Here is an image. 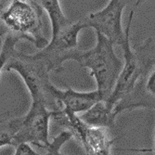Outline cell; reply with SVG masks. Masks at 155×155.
<instances>
[{"instance_id": "cell-1", "label": "cell", "mask_w": 155, "mask_h": 155, "mask_svg": "<svg viewBox=\"0 0 155 155\" xmlns=\"http://www.w3.org/2000/svg\"><path fill=\"white\" fill-rule=\"evenodd\" d=\"M135 10L130 11L128 21L124 29L125 41L122 46L124 51V66L115 86L106 98L111 107L116 106L127 100L139 86V81L148 70L155 64V43L152 38H147L137 48H133L130 44V33Z\"/></svg>"}, {"instance_id": "cell-2", "label": "cell", "mask_w": 155, "mask_h": 155, "mask_svg": "<svg viewBox=\"0 0 155 155\" xmlns=\"http://www.w3.org/2000/svg\"><path fill=\"white\" fill-rule=\"evenodd\" d=\"M53 110L42 101H32L27 114L2 124L0 134V147L11 146L16 148L20 144L28 143L43 149L46 151L51 147L49 138V124Z\"/></svg>"}, {"instance_id": "cell-3", "label": "cell", "mask_w": 155, "mask_h": 155, "mask_svg": "<svg viewBox=\"0 0 155 155\" xmlns=\"http://www.w3.org/2000/svg\"><path fill=\"white\" fill-rule=\"evenodd\" d=\"M43 8L34 0H11L2 8L1 32L27 41L39 50L49 41L44 34Z\"/></svg>"}, {"instance_id": "cell-4", "label": "cell", "mask_w": 155, "mask_h": 155, "mask_svg": "<svg viewBox=\"0 0 155 155\" xmlns=\"http://www.w3.org/2000/svg\"><path fill=\"white\" fill-rule=\"evenodd\" d=\"M96 45L88 50L74 51L71 61L86 68L97 84V89L108 96L114 89L124 62L117 57L114 45L100 33H96Z\"/></svg>"}, {"instance_id": "cell-5", "label": "cell", "mask_w": 155, "mask_h": 155, "mask_svg": "<svg viewBox=\"0 0 155 155\" xmlns=\"http://www.w3.org/2000/svg\"><path fill=\"white\" fill-rule=\"evenodd\" d=\"M52 119L73 135L87 155H110L115 139L110 137L107 128L89 125L78 114L60 108L53 110Z\"/></svg>"}, {"instance_id": "cell-6", "label": "cell", "mask_w": 155, "mask_h": 155, "mask_svg": "<svg viewBox=\"0 0 155 155\" xmlns=\"http://www.w3.org/2000/svg\"><path fill=\"white\" fill-rule=\"evenodd\" d=\"M16 72L29 91L32 101H42L48 103L47 87L50 83L49 74L45 64L36 59L34 54L14 51L8 61L1 64V74L6 72Z\"/></svg>"}, {"instance_id": "cell-7", "label": "cell", "mask_w": 155, "mask_h": 155, "mask_svg": "<svg viewBox=\"0 0 155 155\" xmlns=\"http://www.w3.org/2000/svg\"><path fill=\"white\" fill-rule=\"evenodd\" d=\"M84 28L82 20L71 21L56 35H51L49 43L34 56L45 64L50 74L61 73L64 70L63 62L71 61L73 54L77 50L78 35Z\"/></svg>"}, {"instance_id": "cell-8", "label": "cell", "mask_w": 155, "mask_h": 155, "mask_svg": "<svg viewBox=\"0 0 155 155\" xmlns=\"http://www.w3.org/2000/svg\"><path fill=\"white\" fill-rule=\"evenodd\" d=\"M129 0H110L101 10L91 12L82 21L86 28H93L96 33L107 37L114 46H123L125 32L122 25L124 9Z\"/></svg>"}, {"instance_id": "cell-9", "label": "cell", "mask_w": 155, "mask_h": 155, "mask_svg": "<svg viewBox=\"0 0 155 155\" xmlns=\"http://www.w3.org/2000/svg\"><path fill=\"white\" fill-rule=\"evenodd\" d=\"M47 92L55 103L54 109H63L75 114H83L98 101L107 98L106 94L97 89L89 92H79L72 87H68L61 90L56 87L51 82L48 84Z\"/></svg>"}, {"instance_id": "cell-10", "label": "cell", "mask_w": 155, "mask_h": 155, "mask_svg": "<svg viewBox=\"0 0 155 155\" xmlns=\"http://www.w3.org/2000/svg\"><path fill=\"white\" fill-rule=\"evenodd\" d=\"M121 112L114 107H111L103 100L96 103L87 111L80 114L78 116L89 125L97 127L110 128L115 124L116 117Z\"/></svg>"}, {"instance_id": "cell-11", "label": "cell", "mask_w": 155, "mask_h": 155, "mask_svg": "<svg viewBox=\"0 0 155 155\" xmlns=\"http://www.w3.org/2000/svg\"><path fill=\"white\" fill-rule=\"evenodd\" d=\"M37 2L49 18L51 23V35H56L61 29L71 22V21L65 16L60 0H37Z\"/></svg>"}, {"instance_id": "cell-12", "label": "cell", "mask_w": 155, "mask_h": 155, "mask_svg": "<svg viewBox=\"0 0 155 155\" xmlns=\"http://www.w3.org/2000/svg\"><path fill=\"white\" fill-rule=\"evenodd\" d=\"M63 143L57 140V141H55L52 149L48 151H47V153H44V154H41L37 151H35L32 145L28 144V143H22V144H20L19 146H17L15 148V152H14V155H55L54 154V150L57 149V148H61L62 147Z\"/></svg>"}, {"instance_id": "cell-13", "label": "cell", "mask_w": 155, "mask_h": 155, "mask_svg": "<svg viewBox=\"0 0 155 155\" xmlns=\"http://www.w3.org/2000/svg\"><path fill=\"white\" fill-rule=\"evenodd\" d=\"M144 88L145 92L155 100V65L150 69V71L146 76Z\"/></svg>"}, {"instance_id": "cell-14", "label": "cell", "mask_w": 155, "mask_h": 155, "mask_svg": "<svg viewBox=\"0 0 155 155\" xmlns=\"http://www.w3.org/2000/svg\"><path fill=\"white\" fill-rule=\"evenodd\" d=\"M54 154L55 155H64V154H62L61 152V149H56V150H54Z\"/></svg>"}, {"instance_id": "cell-15", "label": "cell", "mask_w": 155, "mask_h": 155, "mask_svg": "<svg viewBox=\"0 0 155 155\" xmlns=\"http://www.w3.org/2000/svg\"><path fill=\"white\" fill-rule=\"evenodd\" d=\"M144 1H146V0H137V1L136 2V5H135V7H138L140 4H141L142 2H144Z\"/></svg>"}, {"instance_id": "cell-16", "label": "cell", "mask_w": 155, "mask_h": 155, "mask_svg": "<svg viewBox=\"0 0 155 155\" xmlns=\"http://www.w3.org/2000/svg\"><path fill=\"white\" fill-rule=\"evenodd\" d=\"M2 1H4V0H2ZM10 1H11V0H6V1H5V3L3 4V6H4L5 4H6V5H8V3L10 2ZM34 1H37V0H34Z\"/></svg>"}, {"instance_id": "cell-17", "label": "cell", "mask_w": 155, "mask_h": 155, "mask_svg": "<svg viewBox=\"0 0 155 155\" xmlns=\"http://www.w3.org/2000/svg\"><path fill=\"white\" fill-rule=\"evenodd\" d=\"M153 109H155V107ZM153 134H154V140H155V126H154V132H153ZM154 152H155V150H154Z\"/></svg>"}]
</instances>
